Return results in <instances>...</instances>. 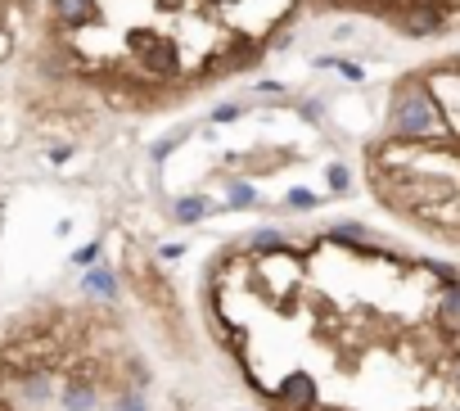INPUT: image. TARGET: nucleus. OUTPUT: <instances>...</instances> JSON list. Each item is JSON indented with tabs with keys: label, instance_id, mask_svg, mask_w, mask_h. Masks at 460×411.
Masks as SVG:
<instances>
[{
	"label": "nucleus",
	"instance_id": "obj_3",
	"mask_svg": "<svg viewBox=\"0 0 460 411\" xmlns=\"http://www.w3.org/2000/svg\"><path fill=\"white\" fill-rule=\"evenodd\" d=\"M199 213H204V204H199V199H185V204H181V217H185V222H194Z\"/></svg>",
	"mask_w": 460,
	"mask_h": 411
},
{
	"label": "nucleus",
	"instance_id": "obj_1",
	"mask_svg": "<svg viewBox=\"0 0 460 411\" xmlns=\"http://www.w3.org/2000/svg\"><path fill=\"white\" fill-rule=\"evenodd\" d=\"M366 181L388 213L460 244V54L392 82Z\"/></svg>",
	"mask_w": 460,
	"mask_h": 411
},
{
	"label": "nucleus",
	"instance_id": "obj_2",
	"mask_svg": "<svg viewBox=\"0 0 460 411\" xmlns=\"http://www.w3.org/2000/svg\"><path fill=\"white\" fill-rule=\"evenodd\" d=\"M27 18H32V0H0V63L14 59L27 32Z\"/></svg>",
	"mask_w": 460,
	"mask_h": 411
}]
</instances>
